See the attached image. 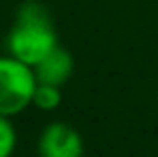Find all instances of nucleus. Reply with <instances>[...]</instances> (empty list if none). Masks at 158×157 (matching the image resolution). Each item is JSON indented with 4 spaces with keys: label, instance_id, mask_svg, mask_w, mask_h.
<instances>
[{
    "label": "nucleus",
    "instance_id": "obj_1",
    "mask_svg": "<svg viewBox=\"0 0 158 157\" xmlns=\"http://www.w3.org/2000/svg\"><path fill=\"white\" fill-rule=\"evenodd\" d=\"M56 47L58 34L48 8L38 0L22 2L8 30L6 52L34 69Z\"/></svg>",
    "mask_w": 158,
    "mask_h": 157
},
{
    "label": "nucleus",
    "instance_id": "obj_2",
    "mask_svg": "<svg viewBox=\"0 0 158 157\" xmlns=\"http://www.w3.org/2000/svg\"><path fill=\"white\" fill-rule=\"evenodd\" d=\"M38 78L34 69L12 55H0V115L18 117L32 107Z\"/></svg>",
    "mask_w": 158,
    "mask_h": 157
},
{
    "label": "nucleus",
    "instance_id": "obj_3",
    "mask_svg": "<svg viewBox=\"0 0 158 157\" xmlns=\"http://www.w3.org/2000/svg\"><path fill=\"white\" fill-rule=\"evenodd\" d=\"M38 157H84V139L66 121H50L42 127L36 143Z\"/></svg>",
    "mask_w": 158,
    "mask_h": 157
},
{
    "label": "nucleus",
    "instance_id": "obj_4",
    "mask_svg": "<svg viewBox=\"0 0 158 157\" xmlns=\"http://www.w3.org/2000/svg\"><path fill=\"white\" fill-rule=\"evenodd\" d=\"M34 75L38 78V83L64 87L74 75V56L70 55V51H66L58 44L52 52H48L34 67Z\"/></svg>",
    "mask_w": 158,
    "mask_h": 157
},
{
    "label": "nucleus",
    "instance_id": "obj_5",
    "mask_svg": "<svg viewBox=\"0 0 158 157\" xmlns=\"http://www.w3.org/2000/svg\"><path fill=\"white\" fill-rule=\"evenodd\" d=\"M62 87L56 85H46V83H38L32 97V107L42 113H54L58 107L62 105Z\"/></svg>",
    "mask_w": 158,
    "mask_h": 157
},
{
    "label": "nucleus",
    "instance_id": "obj_6",
    "mask_svg": "<svg viewBox=\"0 0 158 157\" xmlns=\"http://www.w3.org/2000/svg\"><path fill=\"white\" fill-rule=\"evenodd\" d=\"M18 147V129L10 117L0 115V157H14Z\"/></svg>",
    "mask_w": 158,
    "mask_h": 157
}]
</instances>
